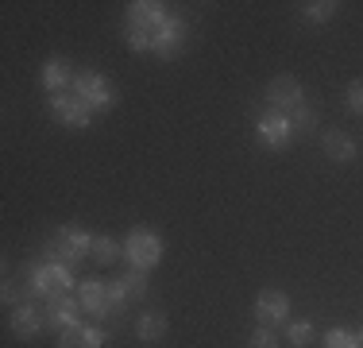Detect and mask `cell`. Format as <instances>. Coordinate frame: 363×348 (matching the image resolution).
I'll return each instance as SVG.
<instances>
[{"mask_svg": "<svg viewBox=\"0 0 363 348\" xmlns=\"http://www.w3.org/2000/svg\"><path fill=\"white\" fill-rule=\"evenodd\" d=\"M267 101L274 104L279 112H294V109H301V85L294 82V77H274L271 82V89H267Z\"/></svg>", "mask_w": 363, "mask_h": 348, "instance_id": "11", "label": "cell"}, {"mask_svg": "<svg viewBox=\"0 0 363 348\" xmlns=\"http://www.w3.org/2000/svg\"><path fill=\"white\" fill-rule=\"evenodd\" d=\"M356 333H348V329H328L325 333V348H356Z\"/></svg>", "mask_w": 363, "mask_h": 348, "instance_id": "20", "label": "cell"}, {"mask_svg": "<svg viewBox=\"0 0 363 348\" xmlns=\"http://www.w3.org/2000/svg\"><path fill=\"white\" fill-rule=\"evenodd\" d=\"M182 35H186V23L167 12V20H162L159 28H155V35H151V50L159 58H174L182 50Z\"/></svg>", "mask_w": 363, "mask_h": 348, "instance_id": "7", "label": "cell"}, {"mask_svg": "<svg viewBox=\"0 0 363 348\" xmlns=\"http://www.w3.org/2000/svg\"><path fill=\"white\" fill-rule=\"evenodd\" d=\"M348 109L352 112H363V82H352L348 85Z\"/></svg>", "mask_w": 363, "mask_h": 348, "instance_id": "24", "label": "cell"}, {"mask_svg": "<svg viewBox=\"0 0 363 348\" xmlns=\"http://www.w3.org/2000/svg\"><path fill=\"white\" fill-rule=\"evenodd\" d=\"M47 325V313H43L39 306H31V302H23V306H16L12 310V329H16V337H35L39 329Z\"/></svg>", "mask_w": 363, "mask_h": 348, "instance_id": "13", "label": "cell"}, {"mask_svg": "<svg viewBox=\"0 0 363 348\" xmlns=\"http://www.w3.org/2000/svg\"><path fill=\"white\" fill-rule=\"evenodd\" d=\"M93 259H97L101 267H108V263H116L120 259V244L112 240V236H93Z\"/></svg>", "mask_w": 363, "mask_h": 348, "instance_id": "17", "label": "cell"}, {"mask_svg": "<svg viewBox=\"0 0 363 348\" xmlns=\"http://www.w3.org/2000/svg\"><path fill=\"white\" fill-rule=\"evenodd\" d=\"M77 298H82V306L93 313V317H108L112 313V298H108V283H101V278H85L82 290H77Z\"/></svg>", "mask_w": 363, "mask_h": 348, "instance_id": "10", "label": "cell"}, {"mask_svg": "<svg viewBox=\"0 0 363 348\" xmlns=\"http://www.w3.org/2000/svg\"><path fill=\"white\" fill-rule=\"evenodd\" d=\"M252 348H279V337H274L267 325H259L252 333Z\"/></svg>", "mask_w": 363, "mask_h": 348, "instance_id": "22", "label": "cell"}, {"mask_svg": "<svg viewBox=\"0 0 363 348\" xmlns=\"http://www.w3.org/2000/svg\"><path fill=\"white\" fill-rule=\"evenodd\" d=\"M28 278H31V294H39V298L70 294V286H74V275L66 263H35V267H28Z\"/></svg>", "mask_w": 363, "mask_h": 348, "instance_id": "1", "label": "cell"}, {"mask_svg": "<svg viewBox=\"0 0 363 348\" xmlns=\"http://www.w3.org/2000/svg\"><path fill=\"white\" fill-rule=\"evenodd\" d=\"M286 313H290V298L286 294H279V290H263L255 298V317H259V325H279V321H286Z\"/></svg>", "mask_w": 363, "mask_h": 348, "instance_id": "9", "label": "cell"}, {"mask_svg": "<svg viewBox=\"0 0 363 348\" xmlns=\"http://www.w3.org/2000/svg\"><path fill=\"white\" fill-rule=\"evenodd\" d=\"M290 120H294V132H298V128H313V124H317L313 109H306V104H301V109H294Z\"/></svg>", "mask_w": 363, "mask_h": 348, "instance_id": "23", "label": "cell"}, {"mask_svg": "<svg viewBox=\"0 0 363 348\" xmlns=\"http://www.w3.org/2000/svg\"><path fill=\"white\" fill-rule=\"evenodd\" d=\"M135 337H140V341H162V337H167V317H162V313H140Z\"/></svg>", "mask_w": 363, "mask_h": 348, "instance_id": "15", "label": "cell"}, {"mask_svg": "<svg viewBox=\"0 0 363 348\" xmlns=\"http://www.w3.org/2000/svg\"><path fill=\"white\" fill-rule=\"evenodd\" d=\"M124 256H128V263H132V267L151 271V267L162 259V240L155 236V232H147V229H135L132 236L124 240Z\"/></svg>", "mask_w": 363, "mask_h": 348, "instance_id": "2", "label": "cell"}, {"mask_svg": "<svg viewBox=\"0 0 363 348\" xmlns=\"http://www.w3.org/2000/svg\"><path fill=\"white\" fill-rule=\"evenodd\" d=\"M286 337H290V344L306 348L309 341H313V325H309V321H294V325L286 329Z\"/></svg>", "mask_w": 363, "mask_h": 348, "instance_id": "21", "label": "cell"}, {"mask_svg": "<svg viewBox=\"0 0 363 348\" xmlns=\"http://www.w3.org/2000/svg\"><path fill=\"white\" fill-rule=\"evenodd\" d=\"M47 325L58 329V333H66V329H77L82 325V298H74V294H55V298H47Z\"/></svg>", "mask_w": 363, "mask_h": 348, "instance_id": "6", "label": "cell"}, {"mask_svg": "<svg viewBox=\"0 0 363 348\" xmlns=\"http://www.w3.org/2000/svg\"><path fill=\"white\" fill-rule=\"evenodd\" d=\"M301 16H306L309 23H325L336 16V4H328V0H317V4H306L301 8Z\"/></svg>", "mask_w": 363, "mask_h": 348, "instance_id": "19", "label": "cell"}, {"mask_svg": "<svg viewBox=\"0 0 363 348\" xmlns=\"http://www.w3.org/2000/svg\"><path fill=\"white\" fill-rule=\"evenodd\" d=\"M66 82H74V77H70V66H66V58H50V62L43 66V85L55 93V89H62Z\"/></svg>", "mask_w": 363, "mask_h": 348, "instance_id": "16", "label": "cell"}, {"mask_svg": "<svg viewBox=\"0 0 363 348\" xmlns=\"http://www.w3.org/2000/svg\"><path fill=\"white\" fill-rule=\"evenodd\" d=\"M321 143H325V151L333 155V163H352V159H356V151H359L356 139L344 136V132H325Z\"/></svg>", "mask_w": 363, "mask_h": 348, "instance_id": "14", "label": "cell"}, {"mask_svg": "<svg viewBox=\"0 0 363 348\" xmlns=\"http://www.w3.org/2000/svg\"><path fill=\"white\" fill-rule=\"evenodd\" d=\"M255 132H259V143H263V147L282 151V147H290V139H294V120H290V112L271 109V112H263V116H259Z\"/></svg>", "mask_w": 363, "mask_h": 348, "instance_id": "3", "label": "cell"}, {"mask_svg": "<svg viewBox=\"0 0 363 348\" xmlns=\"http://www.w3.org/2000/svg\"><path fill=\"white\" fill-rule=\"evenodd\" d=\"M74 97H82L89 109H97V112H105L112 109V101H116V89L108 85V77H101V74H77L74 77Z\"/></svg>", "mask_w": 363, "mask_h": 348, "instance_id": "4", "label": "cell"}, {"mask_svg": "<svg viewBox=\"0 0 363 348\" xmlns=\"http://www.w3.org/2000/svg\"><path fill=\"white\" fill-rule=\"evenodd\" d=\"M89 248H93V236H85L82 229H62V232H55V240H50V251H58V263H66L70 271L85 259Z\"/></svg>", "mask_w": 363, "mask_h": 348, "instance_id": "5", "label": "cell"}, {"mask_svg": "<svg viewBox=\"0 0 363 348\" xmlns=\"http://www.w3.org/2000/svg\"><path fill=\"white\" fill-rule=\"evenodd\" d=\"M356 348H363V344H356Z\"/></svg>", "mask_w": 363, "mask_h": 348, "instance_id": "26", "label": "cell"}, {"mask_svg": "<svg viewBox=\"0 0 363 348\" xmlns=\"http://www.w3.org/2000/svg\"><path fill=\"white\" fill-rule=\"evenodd\" d=\"M120 286L128 290V298H143L147 294V271H140V267H132L124 278H120Z\"/></svg>", "mask_w": 363, "mask_h": 348, "instance_id": "18", "label": "cell"}, {"mask_svg": "<svg viewBox=\"0 0 363 348\" xmlns=\"http://www.w3.org/2000/svg\"><path fill=\"white\" fill-rule=\"evenodd\" d=\"M356 341H359V344H363V329H359V333H356Z\"/></svg>", "mask_w": 363, "mask_h": 348, "instance_id": "25", "label": "cell"}, {"mask_svg": "<svg viewBox=\"0 0 363 348\" xmlns=\"http://www.w3.org/2000/svg\"><path fill=\"white\" fill-rule=\"evenodd\" d=\"M108 341V329H97V325H77V329H66L58 337V348H101Z\"/></svg>", "mask_w": 363, "mask_h": 348, "instance_id": "12", "label": "cell"}, {"mask_svg": "<svg viewBox=\"0 0 363 348\" xmlns=\"http://www.w3.org/2000/svg\"><path fill=\"white\" fill-rule=\"evenodd\" d=\"M50 112L70 128H85L93 120V109L82 97H74V93H55V97H50Z\"/></svg>", "mask_w": 363, "mask_h": 348, "instance_id": "8", "label": "cell"}]
</instances>
